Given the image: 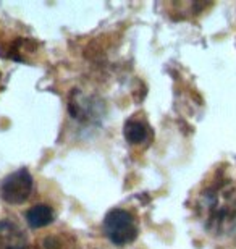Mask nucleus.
<instances>
[{
  "label": "nucleus",
  "instance_id": "nucleus-5",
  "mask_svg": "<svg viewBox=\"0 0 236 249\" xmlns=\"http://www.w3.org/2000/svg\"><path fill=\"white\" fill-rule=\"evenodd\" d=\"M26 222L31 228H42L54 222V211L46 204H37L26 212Z\"/></svg>",
  "mask_w": 236,
  "mask_h": 249
},
{
  "label": "nucleus",
  "instance_id": "nucleus-6",
  "mask_svg": "<svg viewBox=\"0 0 236 249\" xmlns=\"http://www.w3.org/2000/svg\"><path fill=\"white\" fill-rule=\"evenodd\" d=\"M147 126L139 120H129L125 124V138L131 144H141L147 139Z\"/></svg>",
  "mask_w": 236,
  "mask_h": 249
},
{
  "label": "nucleus",
  "instance_id": "nucleus-1",
  "mask_svg": "<svg viewBox=\"0 0 236 249\" xmlns=\"http://www.w3.org/2000/svg\"><path fill=\"white\" fill-rule=\"evenodd\" d=\"M204 228L215 236L236 235V180L217 177L207 183L196 202Z\"/></svg>",
  "mask_w": 236,
  "mask_h": 249
},
{
  "label": "nucleus",
  "instance_id": "nucleus-4",
  "mask_svg": "<svg viewBox=\"0 0 236 249\" xmlns=\"http://www.w3.org/2000/svg\"><path fill=\"white\" fill-rule=\"evenodd\" d=\"M0 249H29L28 236L12 220H0Z\"/></svg>",
  "mask_w": 236,
  "mask_h": 249
},
{
  "label": "nucleus",
  "instance_id": "nucleus-2",
  "mask_svg": "<svg viewBox=\"0 0 236 249\" xmlns=\"http://www.w3.org/2000/svg\"><path fill=\"white\" fill-rule=\"evenodd\" d=\"M104 231L115 246H125L138 238V223L128 211L112 209L104 218Z\"/></svg>",
  "mask_w": 236,
  "mask_h": 249
},
{
  "label": "nucleus",
  "instance_id": "nucleus-3",
  "mask_svg": "<svg viewBox=\"0 0 236 249\" xmlns=\"http://www.w3.org/2000/svg\"><path fill=\"white\" fill-rule=\"evenodd\" d=\"M33 191V177L26 168L13 172L0 183V197L8 204H21Z\"/></svg>",
  "mask_w": 236,
  "mask_h": 249
}]
</instances>
